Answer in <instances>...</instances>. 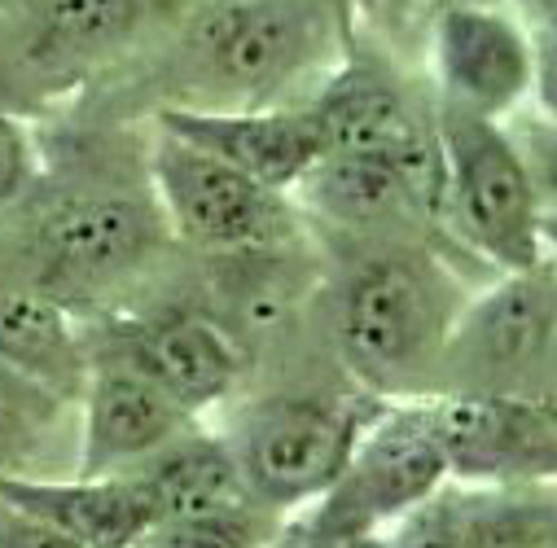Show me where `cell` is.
Masks as SVG:
<instances>
[{
	"label": "cell",
	"instance_id": "1",
	"mask_svg": "<svg viewBox=\"0 0 557 548\" xmlns=\"http://www.w3.org/2000/svg\"><path fill=\"white\" fill-rule=\"evenodd\" d=\"M356 18L330 0H215L163 36L150 71L159 110L304 105L343 62Z\"/></svg>",
	"mask_w": 557,
	"mask_h": 548
},
{
	"label": "cell",
	"instance_id": "2",
	"mask_svg": "<svg viewBox=\"0 0 557 548\" xmlns=\"http://www.w3.org/2000/svg\"><path fill=\"white\" fill-rule=\"evenodd\" d=\"M360 246L325 286L334 356L351 386L377 399H426L440 390L444 351L470 295L435 246L412 237Z\"/></svg>",
	"mask_w": 557,
	"mask_h": 548
},
{
	"label": "cell",
	"instance_id": "3",
	"mask_svg": "<svg viewBox=\"0 0 557 548\" xmlns=\"http://www.w3.org/2000/svg\"><path fill=\"white\" fill-rule=\"evenodd\" d=\"M10 215H23V228L14 233V250L0 254V267L45 286L79 316L146 282L176 241L150 172L141 189L110 176L62 189H45L40 180V189Z\"/></svg>",
	"mask_w": 557,
	"mask_h": 548
},
{
	"label": "cell",
	"instance_id": "4",
	"mask_svg": "<svg viewBox=\"0 0 557 548\" xmlns=\"http://www.w3.org/2000/svg\"><path fill=\"white\" fill-rule=\"evenodd\" d=\"M386 403L391 399H377L360 386L263 390L237 408L224 435L237 448L250 496L276 518H295L330 496L360 435Z\"/></svg>",
	"mask_w": 557,
	"mask_h": 548
},
{
	"label": "cell",
	"instance_id": "5",
	"mask_svg": "<svg viewBox=\"0 0 557 548\" xmlns=\"http://www.w3.org/2000/svg\"><path fill=\"white\" fill-rule=\"evenodd\" d=\"M448 154V228L496 272H522L548 259L544 198L509 123L440 101Z\"/></svg>",
	"mask_w": 557,
	"mask_h": 548
},
{
	"label": "cell",
	"instance_id": "6",
	"mask_svg": "<svg viewBox=\"0 0 557 548\" xmlns=\"http://www.w3.org/2000/svg\"><path fill=\"white\" fill-rule=\"evenodd\" d=\"M146 172L176 246L202 259L290 246L308 237V215L295 194L259 185L255 176L163 127H154L146 146Z\"/></svg>",
	"mask_w": 557,
	"mask_h": 548
},
{
	"label": "cell",
	"instance_id": "7",
	"mask_svg": "<svg viewBox=\"0 0 557 548\" xmlns=\"http://www.w3.org/2000/svg\"><path fill=\"white\" fill-rule=\"evenodd\" d=\"M453 483L422 399H391L360 435L343 478L304 518L321 535H386Z\"/></svg>",
	"mask_w": 557,
	"mask_h": 548
},
{
	"label": "cell",
	"instance_id": "8",
	"mask_svg": "<svg viewBox=\"0 0 557 548\" xmlns=\"http://www.w3.org/2000/svg\"><path fill=\"white\" fill-rule=\"evenodd\" d=\"M557 342V259L548 254L522 272H496V282L457 316L444 351L435 395L522 390Z\"/></svg>",
	"mask_w": 557,
	"mask_h": 548
},
{
	"label": "cell",
	"instance_id": "9",
	"mask_svg": "<svg viewBox=\"0 0 557 548\" xmlns=\"http://www.w3.org/2000/svg\"><path fill=\"white\" fill-rule=\"evenodd\" d=\"M426 45L444 105L509 123L535 92V32L492 0H444Z\"/></svg>",
	"mask_w": 557,
	"mask_h": 548
},
{
	"label": "cell",
	"instance_id": "10",
	"mask_svg": "<svg viewBox=\"0 0 557 548\" xmlns=\"http://www.w3.org/2000/svg\"><path fill=\"white\" fill-rule=\"evenodd\" d=\"M92 342L146 369L198 418L228 403L250 369L246 347L202 303H150L114 312L92 325Z\"/></svg>",
	"mask_w": 557,
	"mask_h": 548
},
{
	"label": "cell",
	"instance_id": "11",
	"mask_svg": "<svg viewBox=\"0 0 557 548\" xmlns=\"http://www.w3.org/2000/svg\"><path fill=\"white\" fill-rule=\"evenodd\" d=\"M453 483H557V395H426Z\"/></svg>",
	"mask_w": 557,
	"mask_h": 548
},
{
	"label": "cell",
	"instance_id": "12",
	"mask_svg": "<svg viewBox=\"0 0 557 548\" xmlns=\"http://www.w3.org/2000/svg\"><path fill=\"white\" fill-rule=\"evenodd\" d=\"M198 426L202 418L194 408H185L146 369L92 342V373L79 395L75 474H132Z\"/></svg>",
	"mask_w": 557,
	"mask_h": 548
},
{
	"label": "cell",
	"instance_id": "13",
	"mask_svg": "<svg viewBox=\"0 0 557 548\" xmlns=\"http://www.w3.org/2000/svg\"><path fill=\"white\" fill-rule=\"evenodd\" d=\"M304 105L321 127L325 154H373L395 163L440 127V101L417 97L360 32Z\"/></svg>",
	"mask_w": 557,
	"mask_h": 548
},
{
	"label": "cell",
	"instance_id": "14",
	"mask_svg": "<svg viewBox=\"0 0 557 548\" xmlns=\"http://www.w3.org/2000/svg\"><path fill=\"white\" fill-rule=\"evenodd\" d=\"M10 27L14 75L40 92H62L150 40L141 0H32Z\"/></svg>",
	"mask_w": 557,
	"mask_h": 548
},
{
	"label": "cell",
	"instance_id": "15",
	"mask_svg": "<svg viewBox=\"0 0 557 548\" xmlns=\"http://www.w3.org/2000/svg\"><path fill=\"white\" fill-rule=\"evenodd\" d=\"M207 267V299L202 308L246 347L255 360L263 347L282 342L312 299L325 290L321 259L304 241L290 246H263V250H237V254H211Z\"/></svg>",
	"mask_w": 557,
	"mask_h": 548
},
{
	"label": "cell",
	"instance_id": "16",
	"mask_svg": "<svg viewBox=\"0 0 557 548\" xmlns=\"http://www.w3.org/2000/svg\"><path fill=\"white\" fill-rule=\"evenodd\" d=\"M154 127L224 159L268 189L295 194L308 172L325 159L321 127L308 105L268 110H159Z\"/></svg>",
	"mask_w": 557,
	"mask_h": 548
},
{
	"label": "cell",
	"instance_id": "17",
	"mask_svg": "<svg viewBox=\"0 0 557 548\" xmlns=\"http://www.w3.org/2000/svg\"><path fill=\"white\" fill-rule=\"evenodd\" d=\"M10 500L92 548H136L159 526V505L136 474H49L0 478Z\"/></svg>",
	"mask_w": 557,
	"mask_h": 548
},
{
	"label": "cell",
	"instance_id": "18",
	"mask_svg": "<svg viewBox=\"0 0 557 548\" xmlns=\"http://www.w3.org/2000/svg\"><path fill=\"white\" fill-rule=\"evenodd\" d=\"M0 360L79 403L92 373V325L45 286L0 267Z\"/></svg>",
	"mask_w": 557,
	"mask_h": 548
},
{
	"label": "cell",
	"instance_id": "19",
	"mask_svg": "<svg viewBox=\"0 0 557 548\" xmlns=\"http://www.w3.org/2000/svg\"><path fill=\"white\" fill-rule=\"evenodd\" d=\"M295 198L308 220H321L356 246L431 233L395 163L373 154H325L295 189Z\"/></svg>",
	"mask_w": 557,
	"mask_h": 548
},
{
	"label": "cell",
	"instance_id": "20",
	"mask_svg": "<svg viewBox=\"0 0 557 548\" xmlns=\"http://www.w3.org/2000/svg\"><path fill=\"white\" fill-rule=\"evenodd\" d=\"M141 478L159 505V522L168 518H207V513H242L255 509L259 500L250 496L246 470L237 461V448L220 431H189L159 457H150ZM263 509V505H259Z\"/></svg>",
	"mask_w": 557,
	"mask_h": 548
},
{
	"label": "cell",
	"instance_id": "21",
	"mask_svg": "<svg viewBox=\"0 0 557 548\" xmlns=\"http://www.w3.org/2000/svg\"><path fill=\"white\" fill-rule=\"evenodd\" d=\"M79 444V403L0 360V478L71 474L62 448Z\"/></svg>",
	"mask_w": 557,
	"mask_h": 548
},
{
	"label": "cell",
	"instance_id": "22",
	"mask_svg": "<svg viewBox=\"0 0 557 548\" xmlns=\"http://www.w3.org/2000/svg\"><path fill=\"white\" fill-rule=\"evenodd\" d=\"M461 548H557V483H457Z\"/></svg>",
	"mask_w": 557,
	"mask_h": 548
},
{
	"label": "cell",
	"instance_id": "23",
	"mask_svg": "<svg viewBox=\"0 0 557 548\" xmlns=\"http://www.w3.org/2000/svg\"><path fill=\"white\" fill-rule=\"evenodd\" d=\"M286 518L268 509H242V513H207V518H168L159 522L136 548H268Z\"/></svg>",
	"mask_w": 557,
	"mask_h": 548
},
{
	"label": "cell",
	"instance_id": "24",
	"mask_svg": "<svg viewBox=\"0 0 557 548\" xmlns=\"http://www.w3.org/2000/svg\"><path fill=\"white\" fill-rule=\"evenodd\" d=\"M45 180V146L36 127L10 110L0 105V215L18 211Z\"/></svg>",
	"mask_w": 557,
	"mask_h": 548
},
{
	"label": "cell",
	"instance_id": "25",
	"mask_svg": "<svg viewBox=\"0 0 557 548\" xmlns=\"http://www.w3.org/2000/svg\"><path fill=\"white\" fill-rule=\"evenodd\" d=\"M391 548H461V509H457V483H448L435 500L412 509L399 526L386 531Z\"/></svg>",
	"mask_w": 557,
	"mask_h": 548
},
{
	"label": "cell",
	"instance_id": "26",
	"mask_svg": "<svg viewBox=\"0 0 557 548\" xmlns=\"http://www.w3.org/2000/svg\"><path fill=\"white\" fill-rule=\"evenodd\" d=\"M0 548H92V544L66 535L62 526H53L10 500H0Z\"/></svg>",
	"mask_w": 557,
	"mask_h": 548
},
{
	"label": "cell",
	"instance_id": "27",
	"mask_svg": "<svg viewBox=\"0 0 557 548\" xmlns=\"http://www.w3.org/2000/svg\"><path fill=\"white\" fill-rule=\"evenodd\" d=\"M522 141V154L531 163V176L540 185V198H544V211L557 215V123H544L535 119V127L527 136H518Z\"/></svg>",
	"mask_w": 557,
	"mask_h": 548
},
{
	"label": "cell",
	"instance_id": "28",
	"mask_svg": "<svg viewBox=\"0 0 557 548\" xmlns=\"http://www.w3.org/2000/svg\"><path fill=\"white\" fill-rule=\"evenodd\" d=\"M535 119L557 123V32H535Z\"/></svg>",
	"mask_w": 557,
	"mask_h": 548
},
{
	"label": "cell",
	"instance_id": "29",
	"mask_svg": "<svg viewBox=\"0 0 557 548\" xmlns=\"http://www.w3.org/2000/svg\"><path fill=\"white\" fill-rule=\"evenodd\" d=\"M211 5H215V0H141L146 32H150V40L154 36H172V32H181L185 23H194Z\"/></svg>",
	"mask_w": 557,
	"mask_h": 548
},
{
	"label": "cell",
	"instance_id": "30",
	"mask_svg": "<svg viewBox=\"0 0 557 548\" xmlns=\"http://www.w3.org/2000/svg\"><path fill=\"white\" fill-rule=\"evenodd\" d=\"M360 5H369L373 14H386V18H412V14H435L444 0H360Z\"/></svg>",
	"mask_w": 557,
	"mask_h": 548
},
{
	"label": "cell",
	"instance_id": "31",
	"mask_svg": "<svg viewBox=\"0 0 557 548\" xmlns=\"http://www.w3.org/2000/svg\"><path fill=\"white\" fill-rule=\"evenodd\" d=\"M518 14H527V23L535 32H557V0H509Z\"/></svg>",
	"mask_w": 557,
	"mask_h": 548
},
{
	"label": "cell",
	"instance_id": "32",
	"mask_svg": "<svg viewBox=\"0 0 557 548\" xmlns=\"http://www.w3.org/2000/svg\"><path fill=\"white\" fill-rule=\"evenodd\" d=\"M268 548H312V531H308L304 513L286 518V526H282V531H276V539H272Z\"/></svg>",
	"mask_w": 557,
	"mask_h": 548
},
{
	"label": "cell",
	"instance_id": "33",
	"mask_svg": "<svg viewBox=\"0 0 557 548\" xmlns=\"http://www.w3.org/2000/svg\"><path fill=\"white\" fill-rule=\"evenodd\" d=\"M544 246H548V254L557 259V215L544 220Z\"/></svg>",
	"mask_w": 557,
	"mask_h": 548
},
{
	"label": "cell",
	"instance_id": "34",
	"mask_svg": "<svg viewBox=\"0 0 557 548\" xmlns=\"http://www.w3.org/2000/svg\"><path fill=\"white\" fill-rule=\"evenodd\" d=\"M27 5H32V0H0V14L10 18V14H18V10H27Z\"/></svg>",
	"mask_w": 557,
	"mask_h": 548
},
{
	"label": "cell",
	"instance_id": "35",
	"mask_svg": "<svg viewBox=\"0 0 557 548\" xmlns=\"http://www.w3.org/2000/svg\"><path fill=\"white\" fill-rule=\"evenodd\" d=\"M330 5H338L343 14H351V18H356V10H360V0H330Z\"/></svg>",
	"mask_w": 557,
	"mask_h": 548
}]
</instances>
